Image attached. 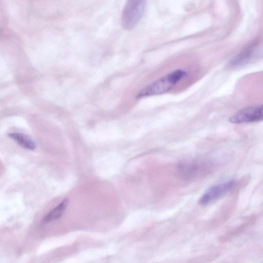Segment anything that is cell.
I'll use <instances>...</instances> for the list:
<instances>
[{
	"instance_id": "6",
	"label": "cell",
	"mask_w": 263,
	"mask_h": 263,
	"mask_svg": "<svg viewBox=\"0 0 263 263\" xmlns=\"http://www.w3.org/2000/svg\"><path fill=\"white\" fill-rule=\"evenodd\" d=\"M69 200L64 199L59 204L50 211L43 219V223H48L59 218L68 205Z\"/></svg>"
},
{
	"instance_id": "3",
	"label": "cell",
	"mask_w": 263,
	"mask_h": 263,
	"mask_svg": "<svg viewBox=\"0 0 263 263\" xmlns=\"http://www.w3.org/2000/svg\"><path fill=\"white\" fill-rule=\"evenodd\" d=\"M263 119L262 105L243 108L230 117L229 121L234 124L250 123L261 121Z\"/></svg>"
},
{
	"instance_id": "5",
	"label": "cell",
	"mask_w": 263,
	"mask_h": 263,
	"mask_svg": "<svg viewBox=\"0 0 263 263\" xmlns=\"http://www.w3.org/2000/svg\"><path fill=\"white\" fill-rule=\"evenodd\" d=\"M206 166L204 162L199 161H189L182 163L178 167L179 175L189 178L199 175Z\"/></svg>"
},
{
	"instance_id": "8",
	"label": "cell",
	"mask_w": 263,
	"mask_h": 263,
	"mask_svg": "<svg viewBox=\"0 0 263 263\" xmlns=\"http://www.w3.org/2000/svg\"><path fill=\"white\" fill-rule=\"evenodd\" d=\"M9 137L15 141L20 146L30 150H34L35 142L28 136L21 134L12 133L8 134Z\"/></svg>"
},
{
	"instance_id": "2",
	"label": "cell",
	"mask_w": 263,
	"mask_h": 263,
	"mask_svg": "<svg viewBox=\"0 0 263 263\" xmlns=\"http://www.w3.org/2000/svg\"><path fill=\"white\" fill-rule=\"evenodd\" d=\"M145 6L144 1H129L126 3L121 16L124 28L132 29L138 24L144 13Z\"/></svg>"
},
{
	"instance_id": "7",
	"label": "cell",
	"mask_w": 263,
	"mask_h": 263,
	"mask_svg": "<svg viewBox=\"0 0 263 263\" xmlns=\"http://www.w3.org/2000/svg\"><path fill=\"white\" fill-rule=\"evenodd\" d=\"M255 50V48L253 47L246 49L231 61L229 66L236 67L246 64L253 58Z\"/></svg>"
},
{
	"instance_id": "1",
	"label": "cell",
	"mask_w": 263,
	"mask_h": 263,
	"mask_svg": "<svg viewBox=\"0 0 263 263\" xmlns=\"http://www.w3.org/2000/svg\"><path fill=\"white\" fill-rule=\"evenodd\" d=\"M186 74V72L182 69L172 71L148 85L137 94V98L165 93L185 77Z\"/></svg>"
},
{
	"instance_id": "4",
	"label": "cell",
	"mask_w": 263,
	"mask_h": 263,
	"mask_svg": "<svg viewBox=\"0 0 263 263\" xmlns=\"http://www.w3.org/2000/svg\"><path fill=\"white\" fill-rule=\"evenodd\" d=\"M234 184V180H229L211 186L201 195L199 203L204 205L219 199L227 194Z\"/></svg>"
}]
</instances>
